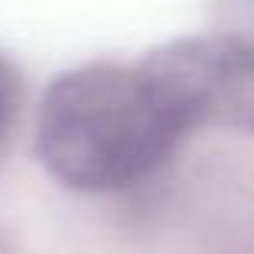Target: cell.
<instances>
[{
	"label": "cell",
	"mask_w": 254,
	"mask_h": 254,
	"mask_svg": "<svg viewBox=\"0 0 254 254\" xmlns=\"http://www.w3.org/2000/svg\"><path fill=\"white\" fill-rule=\"evenodd\" d=\"M177 119L254 135V39L232 29L180 36L138 62Z\"/></svg>",
	"instance_id": "obj_2"
},
{
	"label": "cell",
	"mask_w": 254,
	"mask_h": 254,
	"mask_svg": "<svg viewBox=\"0 0 254 254\" xmlns=\"http://www.w3.org/2000/svg\"><path fill=\"white\" fill-rule=\"evenodd\" d=\"M187 135L142 64L68 68L45 87L36 113L39 161L77 193H123L145 184Z\"/></svg>",
	"instance_id": "obj_1"
},
{
	"label": "cell",
	"mask_w": 254,
	"mask_h": 254,
	"mask_svg": "<svg viewBox=\"0 0 254 254\" xmlns=\"http://www.w3.org/2000/svg\"><path fill=\"white\" fill-rule=\"evenodd\" d=\"M19 113V74L6 55H0V145L6 142Z\"/></svg>",
	"instance_id": "obj_3"
},
{
	"label": "cell",
	"mask_w": 254,
	"mask_h": 254,
	"mask_svg": "<svg viewBox=\"0 0 254 254\" xmlns=\"http://www.w3.org/2000/svg\"><path fill=\"white\" fill-rule=\"evenodd\" d=\"M222 13L232 32L254 39V3H235V6H225Z\"/></svg>",
	"instance_id": "obj_4"
}]
</instances>
